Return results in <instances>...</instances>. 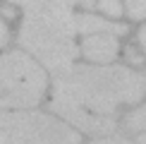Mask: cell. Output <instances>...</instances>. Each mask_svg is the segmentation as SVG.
<instances>
[{
	"instance_id": "cell-1",
	"label": "cell",
	"mask_w": 146,
	"mask_h": 144,
	"mask_svg": "<svg viewBox=\"0 0 146 144\" xmlns=\"http://www.w3.org/2000/svg\"><path fill=\"white\" fill-rule=\"evenodd\" d=\"M146 75L125 65H77L55 72L48 108L89 137L117 130V108L139 103Z\"/></svg>"
},
{
	"instance_id": "cell-2",
	"label": "cell",
	"mask_w": 146,
	"mask_h": 144,
	"mask_svg": "<svg viewBox=\"0 0 146 144\" xmlns=\"http://www.w3.org/2000/svg\"><path fill=\"white\" fill-rule=\"evenodd\" d=\"M48 91L46 67L27 51L0 53V111L36 108Z\"/></svg>"
},
{
	"instance_id": "cell-3",
	"label": "cell",
	"mask_w": 146,
	"mask_h": 144,
	"mask_svg": "<svg viewBox=\"0 0 146 144\" xmlns=\"http://www.w3.org/2000/svg\"><path fill=\"white\" fill-rule=\"evenodd\" d=\"M74 34L77 31L72 27L24 15L17 41H19L22 51H27L46 70H50L55 75V72L67 70L79 55V46L74 43Z\"/></svg>"
},
{
	"instance_id": "cell-4",
	"label": "cell",
	"mask_w": 146,
	"mask_h": 144,
	"mask_svg": "<svg viewBox=\"0 0 146 144\" xmlns=\"http://www.w3.org/2000/svg\"><path fill=\"white\" fill-rule=\"evenodd\" d=\"M0 144H82V132L55 113L0 111Z\"/></svg>"
},
{
	"instance_id": "cell-5",
	"label": "cell",
	"mask_w": 146,
	"mask_h": 144,
	"mask_svg": "<svg viewBox=\"0 0 146 144\" xmlns=\"http://www.w3.org/2000/svg\"><path fill=\"white\" fill-rule=\"evenodd\" d=\"M79 53L89 60V63H98V65H106V63H113L120 53V41L115 34H86L79 46Z\"/></svg>"
},
{
	"instance_id": "cell-6",
	"label": "cell",
	"mask_w": 146,
	"mask_h": 144,
	"mask_svg": "<svg viewBox=\"0 0 146 144\" xmlns=\"http://www.w3.org/2000/svg\"><path fill=\"white\" fill-rule=\"evenodd\" d=\"M74 29L77 34H115V36H125L129 31V27L122 22H113V19H106V17H98V15H91V12H79L74 15Z\"/></svg>"
},
{
	"instance_id": "cell-7",
	"label": "cell",
	"mask_w": 146,
	"mask_h": 144,
	"mask_svg": "<svg viewBox=\"0 0 146 144\" xmlns=\"http://www.w3.org/2000/svg\"><path fill=\"white\" fill-rule=\"evenodd\" d=\"M144 130H146V106H139V108H134L132 113L125 115L122 132L125 135H139Z\"/></svg>"
},
{
	"instance_id": "cell-8",
	"label": "cell",
	"mask_w": 146,
	"mask_h": 144,
	"mask_svg": "<svg viewBox=\"0 0 146 144\" xmlns=\"http://www.w3.org/2000/svg\"><path fill=\"white\" fill-rule=\"evenodd\" d=\"M96 10L103 12L106 17H110V19H117V17H122V3L120 0H96Z\"/></svg>"
},
{
	"instance_id": "cell-9",
	"label": "cell",
	"mask_w": 146,
	"mask_h": 144,
	"mask_svg": "<svg viewBox=\"0 0 146 144\" xmlns=\"http://www.w3.org/2000/svg\"><path fill=\"white\" fill-rule=\"evenodd\" d=\"M89 144H134L129 139V135H125V132H110V135H101V137H94Z\"/></svg>"
},
{
	"instance_id": "cell-10",
	"label": "cell",
	"mask_w": 146,
	"mask_h": 144,
	"mask_svg": "<svg viewBox=\"0 0 146 144\" xmlns=\"http://www.w3.org/2000/svg\"><path fill=\"white\" fill-rule=\"evenodd\" d=\"M125 10H127L125 15L129 19L139 22V19L146 17V0H125Z\"/></svg>"
},
{
	"instance_id": "cell-11",
	"label": "cell",
	"mask_w": 146,
	"mask_h": 144,
	"mask_svg": "<svg viewBox=\"0 0 146 144\" xmlns=\"http://www.w3.org/2000/svg\"><path fill=\"white\" fill-rule=\"evenodd\" d=\"M125 58L129 60L132 65H137V67H139V65H144V55H139V53H137V48H132V46L125 51Z\"/></svg>"
},
{
	"instance_id": "cell-12",
	"label": "cell",
	"mask_w": 146,
	"mask_h": 144,
	"mask_svg": "<svg viewBox=\"0 0 146 144\" xmlns=\"http://www.w3.org/2000/svg\"><path fill=\"white\" fill-rule=\"evenodd\" d=\"M10 41V29H7V22L0 17V48H5Z\"/></svg>"
},
{
	"instance_id": "cell-13",
	"label": "cell",
	"mask_w": 146,
	"mask_h": 144,
	"mask_svg": "<svg viewBox=\"0 0 146 144\" xmlns=\"http://www.w3.org/2000/svg\"><path fill=\"white\" fill-rule=\"evenodd\" d=\"M137 39H139V46H141V51H144V55H146V27H141V29H139Z\"/></svg>"
},
{
	"instance_id": "cell-14",
	"label": "cell",
	"mask_w": 146,
	"mask_h": 144,
	"mask_svg": "<svg viewBox=\"0 0 146 144\" xmlns=\"http://www.w3.org/2000/svg\"><path fill=\"white\" fill-rule=\"evenodd\" d=\"M77 3L82 5L84 10H94V7H96V0H77Z\"/></svg>"
},
{
	"instance_id": "cell-15",
	"label": "cell",
	"mask_w": 146,
	"mask_h": 144,
	"mask_svg": "<svg viewBox=\"0 0 146 144\" xmlns=\"http://www.w3.org/2000/svg\"><path fill=\"white\" fill-rule=\"evenodd\" d=\"M134 144H146V130H144V132H139V135H137Z\"/></svg>"
}]
</instances>
